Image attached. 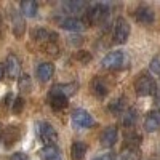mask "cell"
<instances>
[{"label":"cell","instance_id":"cell-1","mask_svg":"<svg viewBox=\"0 0 160 160\" xmlns=\"http://www.w3.org/2000/svg\"><path fill=\"white\" fill-rule=\"evenodd\" d=\"M102 68L104 69H109V71H118V69H125L128 68V64H130V58L125 51H111L108 53L102 61Z\"/></svg>","mask_w":160,"mask_h":160},{"label":"cell","instance_id":"cell-2","mask_svg":"<svg viewBox=\"0 0 160 160\" xmlns=\"http://www.w3.org/2000/svg\"><path fill=\"white\" fill-rule=\"evenodd\" d=\"M135 90H136V93H138L139 96H151V95H154L155 90H157L155 80L151 75H148V74H142L136 80Z\"/></svg>","mask_w":160,"mask_h":160},{"label":"cell","instance_id":"cell-3","mask_svg":"<svg viewBox=\"0 0 160 160\" xmlns=\"http://www.w3.org/2000/svg\"><path fill=\"white\" fill-rule=\"evenodd\" d=\"M109 13V5L106 3H96L93 5L88 11H87V24L95 26L98 22H101Z\"/></svg>","mask_w":160,"mask_h":160},{"label":"cell","instance_id":"cell-4","mask_svg":"<svg viewBox=\"0 0 160 160\" xmlns=\"http://www.w3.org/2000/svg\"><path fill=\"white\" fill-rule=\"evenodd\" d=\"M38 135H40V139L45 142V146H56V141H58V131L55 130L51 123H47V122H42L38 127Z\"/></svg>","mask_w":160,"mask_h":160},{"label":"cell","instance_id":"cell-5","mask_svg":"<svg viewBox=\"0 0 160 160\" xmlns=\"http://www.w3.org/2000/svg\"><path fill=\"white\" fill-rule=\"evenodd\" d=\"M130 37V24L125 18H117L114 26V40L115 43H125Z\"/></svg>","mask_w":160,"mask_h":160},{"label":"cell","instance_id":"cell-6","mask_svg":"<svg viewBox=\"0 0 160 160\" xmlns=\"http://www.w3.org/2000/svg\"><path fill=\"white\" fill-rule=\"evenodd\" d=\"M72 118V123L77 127V128H90L95 125V120L93 117L85 111V109H75L71 115Z\"/></svg>","mask_w":160,"mask_h":160},{"label":"cell","instance_id":"cell-7","mask_svg":"<svg viewBox=\"0 0 160 160\" xmlns=\"http://www.w3.org/2000/svg\"><path fill=\"white\" fill-rule=\"evenodd\" d=\"M5 74L10 78H18L21 74V61L16 55H8L7 61H5Z\"/></svg>","mask_w":160,"mask_h":160},{"label":"cell","instance_id":"cell-8","mask_svg":"<svg viewBox=\"0 0 160 160\" xmlns=\"http://www.w3.org/2000/svg\"><path fill=\"white\" fill-rule=\"evenodd\" d=\"M118 138V131L115 127H106L101 133V144L104 148H112V146L117 142Z\"/></svg>","mask_w":160,"mask_h":160},{"label":"cell","instance_id":"cell-9","mask_svg":"<svg viewBox=\"0 0 160 160\" xmlns=\"http://www.w3.org/2000/svg\"><path fill=\"white\" fill-rule=\"evenodd\" d=\"M160 128V111H152L144 120V130L148 133H154Z\"/></svg>","mask_w":160,"mask_h":160},{"label":"cell","instance_id":"cell-10","mask_svg":"<svg viewBox=\"0 0 160 160\" xmlns=\"http://www.w3.org/2000/svg\"><path fill=\"white\" fill-rule=\"evenodd\" d=\"M135 18L141 24H151V22H154L155 15H154V10L152 8H149V7H139L135 11Z\"/></svg>","mask_w":160,"mask_h":160},{"label":"cell","instance_id":"cell-11","mask_svg":"<svg viewBox=\"0 0 160 160\" xmlns=\"http://www.w3.org/2000/svg\"><path fill=\"white\" fill-rule=\"evenodd\" d=\"M61 28L66 29V31H72V32H80V31H83L85 28V22L82 19H78V18H66L61 21Z\"/></svg>","mask_w":160,"mask_h":160},{"label":"cell","instance_id":"cell-12","mask_svg":"<svg viewBox=\"0 0 160 160\" xmlns=\"http://www.w3.org/2000/svg\"><path fill=\"white\" fill-rule=\"evenodd\" d=\"M91 90H93V93H95L98 98H104L109 93V87H108V83L104 82L102 77H95L91 80Z\"/></svg>","mask_w":160,"mask_h":160},{"label":"cell","instance_id":"cell-13","mask_svg":"<svg viewBox=\"0 0 160 160\" xmlns=\"http://www.w3.org/2000/svg\"><path fill=\"white\" fill-rule=\"evenodd\" d=\"M53 74H55V66H53L51 62H42L38 64L37 68V77L40 82H48V80L53 77Z\"/></svg>","mask_w":160,"mask_h":160},{"label":"cell","instance_id":"cell-14","mask_svg":"<svg viewBox=\"0 0 160 160\" xmlns=\"http://www.w3.org/2000/svg\"><path fill=\"white\" fill-rule=\"evenodd\" d=\"M34 38L37 42H43V43H55L56 38H58V34L53 32V31H48V29H37L34 32Z\"/></svg>","mask_w":160,"mask_h":160},{"label":"cell","instance_id":"cell-15","mask_svg":"<svg viewBox=\"0 0 160 160\" xmlns=\"http://www.w3.org/2000/svg\"><path fill=\"white\" fill-rule=\"evenodd\" d=\"M75 90H77V83H61V85H55L50 91H53V93H58V95H61V96H71V95H74L75 93Z\"/></svg>","mask_w":160,"mask_h":160},{"label":"cell","instance_id":"cell-16","mask_svg":"<svg viewBox=\"0 0 160 160\" xmlns=\"http://www.w3.org/2000/svg\"><path fill=\"white\" fill-rule=\"evenodd\" d=\"M120 160H141V151L133 146H125L120 152Z\"/></svg>","mask_w":160,"mask_h":160},{"label":"cell","instance_id":"cell-17","mask_svg":"<svg viewBox=\"0 0 160 160\" xmlns=\"http://www.w3.org/2000/svg\"><path fill=\"white\" fill-rule=\"evenodd\" d=\"M2 136H3L5 144L11 146L19 139V130L16 127H8V128H5V131H2Z\"/></svg>","mask_w":160,"mask_h":160},{"label":"cell","instance_id":"cell-18","mask_svg":"<svg viewBox=\"0 0 160 160\" xmlns=\"http://www.w3.org/2000/svg\"><path fill=\"white\" fill-rule=\"evenodd\" d=\"M11 19H13V32H15L16 37H21L24 34V31H26V22H24L22 16L19 15V13H13Z\"/></svg>","mask_w":160,"mask_h":160},{"label":"cell","instance_id":"cell-19","mask_svg":"<svg viewBox=\"0 0 160 160\" xmlns=\"http://www.w3.org/2000/svg\"><path fill=\"white\" fill-rule=\"evenodd\" d=\"M62 7L68 13H80L87 8V2H82V0H69V2H64Z\"/></svg>","mask_w":160,"mask_h":160},{"label":"cell","instance_id":"cell-20","mask_svg":"<svg viewBox=\"0 0 160 160\" xmlns=\"http://www.w3.org/2000/svg\"><path fill=\"white\" fill-rule=\"evenodd\" d=\"M37 10H38V5L34 0H24L21 3V13L24 16H29V18H34L37 15Z\"/></svg>","mask_w":160,"mask_h":160},{"label":"cell","instance_id":"cell-21","mask_svg":"<svg viewBox=\"0 0 160 160\" xmlns=\"http://www.w3.org/2000/svg\"><path fill=\"white\" fill-rule=\"evenodd\" d=\"M50 104H51V108L55 109V111H58V109H64L66 106H68V98L58 95V93L50 91Z\"/></svg>","mask_w":160,"mask_h":160},{"label":"cell","instance_id":"cell-22","mask_svg":"<svg viewBox=\"0 0 160 160\" xmlns=\"http://www.w3.org/2000/svg\"><path fill=\"white\" fill-rule=\"evenodd\" d=\"M85 154H87V146L83 142L77 141L71 146V157L74 160H82L85 157Z\"/></svg>","mask_w":160,"mask_h":160},{"label":"cell","instance_id":"cell-23","mask_svg":"<svg viewBox=\"0 0 160 160\" xmlns=\"http://www.w3.org/2000/svg\"><path fill=\"white\" fill-rule=\"evenodd\" d=\"M136 118H138V112H136V109H133V108L123 111L122 112V117H120V120H122V123L125 127H131L133 123L136 122Z\"/></svg>","mask_w":160,"mask_h":160},{"label":"cell","instance_id":"cell-24","mask_svg":"<svg viewBox=\"0 0 160 160\" xmlns=\"http://www.w3.org/2000/svg\"><path fill=\"white\" fill-rule=\"evenodd\" d=\"M40 154H42V157L45 160H48V158H53V157L59 155V149H58V146H45V148L40 151Z\"/></svg>","mask_w":160,"mask_h":160},{"label":"cell","instance_id":"cell-25","mask_svg":"<svg viewBox=\"0 0 160 160\" xmlns=\"http://www.w3.org/2000/svg\"><path fill=\"white\" fill-rule=\"evenodd\" d=\"M125 139H127V146H133V148H138L139 142H141V135L136 131H130L125 135Z\"/></svg>","mask_w":160,"mask_h":160},{"label":"cell","instance_id":"cell-26","mask_svg":"<svg viewBox=\"0 0 160 160\" xmlns=\"http://www.w3.org/2000/svg\"><path fill=\"white\" fill-rule=\"evenodd\" d=\"M123 106H125V99L123 98H117L115 101H112L109 104V111L111 112H115V114H122L123 112Z\"/></svg>","mask_w":160,"mask_h":160},{"label":"cell","instance_id":"cell-27","mask_svg":"<svg viewBox=\"0 0 160 160\" xmlns=\"http://www.w3.org/2000/svg\"><path fill=\"white\" fill-rule=\"evenodd\" d=\"M19 90L21 91H29L31 90V77L28 74H22L19 77Z\"/></svg>","mask_w":160,"mask_h":160},{"label":"cell","instance_id":"cell-28","mask_svg":"<svg viewBox=\"0 0 160 160\" xmlns=\"http://www.w3.org/2000/svg\"><path fill=\"white\" fill-rule=\"evenodd\" d=\"M151 71L157 75H160V55L154 56L152 61H151Z\"/></svg>","mask_w":160,"mask_h":160},{"label":"cell","instance_id":"cell-29","mask_svg":"<svg viewBox=\"0 0 160 160\" xmlns=\"http://www.w3.org/2000/svg\"><path fill=\"white\" fill-rule=\"evenodd\" d=\"M77 59L82 62V64H88L91 61V55H90L88 51H78L77 53Z\"/></svg>","mask_w":160,"mask_h":160},{"label":"cell","instance_id":"cell-30","mask_svg":"<svg viewBox=\"0 0 160 160\" xmlns=\"http://www.w3.org/2000/svg\"><path fill=\"white\" fill-rule=\"evenodd\" d=\"M22 109H24V99L19 96V98L15 99V102H13V112H15V114H19Z\"/></svg>","mask_w":160,"mask_h":160},{"label":"cell","instance_id":"cell-31","mask_svg":"<svg viewBox=\"0 0 160 160\" xmlns=\"http://www.w3.org/2000/svg\"><path fill=\"white\" fill-rule=\"evenodd\" d=\"M10 160H28V155H26L24 152H15L10 157Z\"/></svg>","mask_w":160,"mask_h":160},{"label":"cell","instance_id":"cell-32","mask_svg":"<svg viewBox=\"0 0 160 160\" xmlns=\"http://www.w3.org/2000/svg\"><path fill=\"white\" fill-rule=\"evenodd\" d=\"M93 160H115V157L112 154H106V155H101V157H96Z\"/></svg>","mask_w":160,"mask_h":160},{"label":"cell","instance_id":"cell-33","mask_svg":"<svg viewBox=\"0 0 160 160\" xmlns=\"http://www.w3.org/2000/svg\"><path fill=\"white\" fill-rule=\"evenodd\" d=\"M3 75H5V66H3L2 62H0V80L3 78Z\"/></svg>","mask_w":160,"mask_h":160},{"label":"cell","instance_id":"cell-34","mask_svg":"<svg viewBox=\"0 0 160 160\" xmlns=\"http://www.w3.org/2000/svg\"><path fill=\"white\" fill-rule=\"evenodd\" d=\"M48 160H61V157H59V155H56V157H53V158H48Z\"/></svg>","mask_w":160,"mask_h":160},{"label":"cell","instance_id":"cell-35","mask_svg":"<svg viewBox=\"0 0 160 160\" xmlns=\"http://www.w3.org/2000/svg\"><path fill=\"white\" fill-rule=\"evenodd\" d=\"M0 139H2V127H0Z\"/></svg>","mask_w":160,"mask_h":160},{"label":"cell","instance_id":"cell-36","mask_svg":"<svg viewBox=\"0 0 160 160\" xmlns=\"http://www.w3.org/2000/svg\"><path fill=\"white\" fill-rule=\"evenodd\" d=\"M0 28H2V19H0Z\"/></svg>","mask_w":160,"mask_h":160},{"label":"cell","instance_id":"cell-37","mask_svg":"<svg viewBox=\"0 0 160 160\" xmlns=\"http://www.w3.org/2000/svg\"><path fill=\"white\" fill-rule=\"evenodd\" d=\"M158 101H160V96H158Z\"/></svg>","mask_w":160,"mask_h":160}]
</instances>
